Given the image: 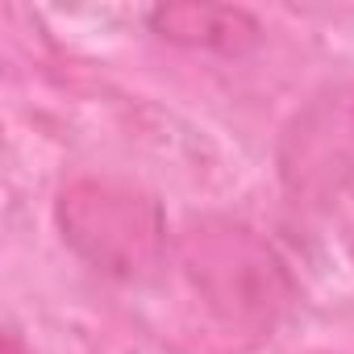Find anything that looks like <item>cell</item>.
<instances>
[{
    "label": "cell",
    "mask_w": 354,
    "mask_h": 354,
    "mask_svg": "<svg viewBox=\"0 0 354 354\" xmlns=\"http://www.w3.org/2000/svg\"><path fill=\"white\" fill-rule=\"evenodd\" d=\"M175 259L205 321L230 342H259L271 333L296 292L283 259L230 217L192 221L175 242Z\"/></svg>",
    "instance_id": "6da1fadb"
},
{
    "label": "cell",
    "mask_w": 354,
    "mask_h": 354,
    "mask_svg": "<svg viewBox=\"0 0 354 354\" xmlns=\"http://www.w3.org/2000/svg\"><path fill=\"white\" fill-rule=\"evenodd\" d=\"M63 242L96 271L138 283L167 263V221L158 201L117 180H75L55 205Z\"/></svg>",
    "instance_id": "7a4b0ae2"
},
{
    "label": "cell",
    "mask_w": 354,
    "mask_h": 354,
    "mask_svg": "<svg viewBox=\"0 0 354 354\" xmlns=\"http://www.w3.org/2000/svg\"><path fill=\"white\" fill-rule=\"evenodd\" d=\"M150 30L175 46L192 50H221V55H246L263 30L246 9L234 5H158L146 13Z\"/></svg>",
    "instance_id": "3957f363"
},
{
    "label": "cell",
    "mask_w": 354,
    "mask_h": 354,
    "mask_svg": "<svg viewBox=\"0 0 354 354\" xmlns=\"http://www.w3.org/2000/svg\"><path fill=\"white\" fill-rule=\"evenodd\" d=\"M5 354H26V346H21V337H17V329H9V333H5Z\"/></svg>",
    "instance_id": "277c9868"
}]
</instances>
